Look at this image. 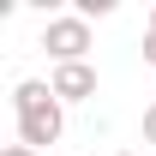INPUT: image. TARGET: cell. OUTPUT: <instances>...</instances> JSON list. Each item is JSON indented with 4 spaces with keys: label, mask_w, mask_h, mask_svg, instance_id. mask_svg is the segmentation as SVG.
I'll list each match as a JSON object with an SVG mask.
<instances>
[{
    "label": "cell",
    "mask_w": 156,
    "mask_h": 156,
    "mask_svg": "<svg viewBox=\"0 0 156 156\" xmlns=\"http://www.w3.org/2000/svg\"><path fill=\"white\" fill-rule=\"evenodd\" d=\"M12 114H18V144H30V150L60 144V132H66V102L42 78H24L18 90H12Z\"/></svg>",
    "instance_id": "1"
},
{
    "label": "cell",
    "mask_w": 156,
    "mask_h": 156,
    "mask_svg": "<svg viewBox=\"0 0 156 156\" xmlns=\"http://www.w3.org/2000/svg\"><path fill=\"white\" fill-rule=\"evenodd\" d=\"M42 48L54 66H78V60L90 54V24L78 18V12H60V18L42 24Z\"/></svg>",
    "instance_id": "2"
},
{
    "label": "cell",
    "mask_w": 156,
    "mask_h": 156,
    "mask_svg": "<svg viewBox=\"0 0 156 156\" xmlns=\"http://www.w3.org/2000/svg\"><path fill=\"white\" fill-rule=\"evenodd\" d=\"M48 84H54L60 102H90V96H96V66H90V60H78V66H54Z\"/></svg>",
    "instance_id": "3"
},
{
    "label": "cell",
    "mask_w": 156,
    "mask_h": 156,
    "mask_svg": "<svg viewBox=\"0 0 156 156\" xmlns=\"http://www.w3.org/2000/svg\"><path fill=\"white\" fill-rule=\"evenodd\" d=\"M144 144H156V102L144 108Z\"/></svg>",
    "instance_id": "4"
},
{
    "label": "cell",
    "mask_w": 156,
    "mask_h": 156,
    "mask_svg": "<svg viewBox=\"0 0 156 156\" xmlns=\"http://www.w3.org/2000/svg\"><path fill=\"white\" fill-rule=\"evenodd\" d=\"M144 60L156 66V30H144Z\"/></svg>",
    "instance_id": "5"
},
{
    "label": "cell",
    "mask_w": 156,
    "mask_h": 156,
    "mask_svg": "<svg viewBox=\"0 0 156 156\" xmlns=\"http://www.w3.org/2000/svg\"><path fill=\"white\" fill-rule=\"evenodd\" d=\"M0 156H36V150H30V144H6Z\"/></svg>",
    "instance_id": "6"
},
{
    "label": "cell",
    "mask_w": 156,
    "mask_h": 156,
    "mask_svg": "<svg viewBox=\"0 0 156 156\" xmlns=\"http://www.w3.org/2000/svg\"><path fill=\"white\" fill-rule=\"evenodd\" d=\"M150 30H156V6H150Z\"/></svg>",
    "instance_id": "7"
},
{
    "label": "cell",
    "mask_w": 156,
    "mask_h": 156,
    "mask_svg": "<svg viewBox=\"0 0 156 156\" xmlns=\"http://www.w3.org/2000/svg\"><path fill=\"white\" fill-rule=\"evenodd\" d=\"M114 156H132V150H114Z\"/></svg>",
    "instance_id": "8"
},
{
    "label": "cell",
    "mask_w": 156,
    "mask_h": 156,
    "mask_svg": "<svg viewBox=\"0 0 156 156\" xmlns=\"http://www.w3.org/2000/svg\"><path fill=\"white\" fill-rule=\"evenodd\" d=\"M150 156H156V150H150Z\"/></svg>",
    "instance_id": "9"
}]
</instances>
